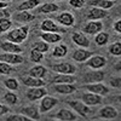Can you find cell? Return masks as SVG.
Returning a JSON list of instances; mask_svg holds the SVG:
<instances>
[{
    "instance_id": "1",
    "label": "cell",
    "mask_w": 121,
    "mask_h": 121,
    "mask_svg": "<svg viewBox=\"0 0 121 121\" xmlns=\"http://www.w3.org/2000/svg\"><path fill=\"white\" fill-rule=\"evenodd\" d=\"M28 33H29V27L28 26H22L19 28L10 30V32L6 34V40L16 43V44H21L27 39Z\"/></svg>"
},
{
    "instance_id": "2",
    "label": "cell",
    "mask_w": 121,
    "mask_h": 121,
    "mask_svg": "<svg viewBox=\"0 0 121 121\" xmlns=\"http://www.w3.org/2000/svg\"><path fill=\"white\" fill-rule=\"evenodd\" d=\"M70 105V108H73L76 114H79L80 116H82L85 119H87L91 114H92V110H91L90 105L85 104L82 100L80 102V100H70V102L68 103Z\"/></svg>"
},
{
    "instance_id": "3",
    "label": "cell",
    "mask_w": 121,
    "mask_h": 121,
    "mask_svg": "<svg viewBox=\"0 0 121 121\" xmlns=\"http://www.w3.org/2000/svg\"><path fill=\"white\" fill-rule=\"evenodd\" d=\"M27 98L29 100H38V99H41L44 96L47 95V90L45 88V86H39V87H29L27 91Z\"/></svg>"
},
{
    "instance_id": "4",
    "label": "cell",
    "mask_w": 121,
    "mask_h": 121,
    "mask_svg": "<svg viewBox=\"0 0 121 121\" xmlns=\"http://www.w3.org/2000/svg\"><path fill=\"white\" fill-rule=\"evenodd\" d=\"M103 23L100 21H90L82 27V32L88 35H96L97 33L102 32Z\"/></svg>"
},
{
    "instance_id": "5",
    "label": "cell",
    "mask_w": 121,
    "mask_h": 121,
    "mask_svg": "<svg viewBox=\"0 0 121 121\" xmlns=\"http://www.w3.org/2000/svg\"><path fill=\"white\" fill-rule=\"evenodd\" d=\"M58 104V99L55 97H50V96H44L41 98V103H40L39 110L40 113H47L48 110H51L52 108H55Z\"/></svg>"
},
{
    "instance_id": "6",
    "label": "cell",
    "mask_w": 121,
    "mask_h": 121,
    "mask_svg": "<svg viewBox=\"0 0 121 121\" xmlns=\"http://www.w3.org/2000/svg\"><path fill=\"white\" fill-rule=\"evenodd\" d=\"M43 32H48V33H59V34H63L65 33V30L63 28H60L59 26H57L52 19H44L41 22V26H40Z\"/></svg>"
},
{
    "instance_id": "7",
    "label": "cell",
    "mask_w": 121,
    "mask_h": 121,
    "mask_svg": "<svg viewBox=\"0 0 121 121\" xmlns=\"http://www.w3.org/2000/svg\"><path fill=\"white\" fill-rule=\"evenodd\" d=\"M52 69L59 74H75L76 72V67L72 63H67V62L56 63L52 65Z\"/></svg>"
},
{
    "instance_id": "8",
    "label": "cell",
    "mask_w": 121,
    "mask_h": 121,
    "mask_svg": "<svg viewBox=\"0 0 121 121\" xmlns=\"http://www.w3.org/2000/svg\"><path fill=\"white\" fill-rule=\"evenodd\" d=\"M107 64V58L103 56H91L86 60V65L91 69H102Z\"/></svg>"
},
{
    "instance_id": "9",
    "label": "cell",
    "mask_w": 121,
    "mask_h": 121,
    "mask_svg": "<svg viewBox=\"0 0 121 121\" xmlns=\"http://www.w3.org/2000/svg\"><path fill=\"white\" fill-rule=\"evenodd\" d=\"M85 88L87 91H90V92H93V93L99 95V96H105L109 92V88L100 81H98V82H90L88 85H85Z\"/></svg>"
},
{
    "instance_id": "10",
    "label": "cell",
    "mask_w": 121,
    "mask_h": 121,
    "mask_svg": "<svg viewBox=\"0 0 121 121\" xmlns=\"http://www.w3.org/2000/svg\"><path fill=\"white\" fill-rule=\"evenodd\" d=\"M81 100H82L85 104L90 105V107H95V105H98V104L102 103V96L96 95V93L90 92V91H88V92L82 93Z\"/></svg>"
},
{
    "instance_id": "11",
    "label": "cell",
    "mask_w": 121,
    "mask_h": 121,
    "mask_svg": "<svg viewBox=\"0 0 121 121\" xmlns=\"http://www.w3.org/2000/svg\"><path fill=\"white\" fill-rule=\"evenodd\" d=\"M0 60H4V62L11 64V65H16V64L23 63V57L21 56V53L5 52L3 55H0Z\"/></svg>"
},
{
    "instance_id": "12",
    "label": "cell",
    "mask_w": 121,
    "mask_h": 121,
    "mask_svg": "<svg viewBox=\"0 0 121 121\" xmlns=\"http://www.w3.org/2000/svg\"><path fill=\"white\" fill-rule=\"evenodd\" d=\"M108 16V11L104 9H99V7H92L87 13L88 21H100Z\"/></svg>"
},
{
    "instance_id": "13",
    "label": "cell",
    "mask_w": 121,
    "mask_h": 121,
    "mask_svg": "<svg viewBox=\"0 0 121 121\" xmlns=\"http://www.w3.org/2000/svg\"><path fill=\"white\" fill-rule=\"evenodd\" d=\"M72 39L75 45L80 46V47H88L90 46V39L85 35V33H80V32H75L72 35Z\"/></svg>"
},
{
    "instance_id": "14",
    "label": "cell",
    "mask_w": 121,
    "mask_h": 121,
    "mask_svg": "<svg viewBox=\"0 0 121 121\" xmlns=\"http://www.w3.org/2000/svg\"><path fill=\"white\" fill-rule=\"evenodd\" d=\"M56 19H57V22L59 24L65 26V27H72L75 23V18H74V16L70 12H62V13H59Z\"/></svg>"
},
{
    "instance_id": "15",
    "label": "cell",
    "mask_w": 121,
    "mask_h": 121,
    "mask_svg": "<svg viewBox=\"0 0 121 121\" xmlns=\"http://www.w3.org/2000/svg\"><path fill=\"white\" fill-rule=\"evenodd\" d=\"M0 47H1V50H3V51H5V52L22 53V47L19 46V44H16V43H12V41H9V40H6V41H4V43H1Z\"/></svg>"
},
{
    "instance_id": "16",
    "label": "cell",
    "mask_w": 121,
    "mask_h": 121,
    "mask_svg": "<svg viewBox=\"0 0 121 121\" xmlns=\"http://www.w3.org/2000/svg\"><path fill=\"white\" fill-rule=\"evenodd\" d=\"M12 17L18 23H28V22H32L35 18L34 15H32L29 11H17Z\"/></svg>"
},
{
    "instance_id": "17",
    "label": "cell",
    "mask_w": 121,
    "mask_h": 121,
    "mask_svg": "<svg viewBox=\"0 0 121 121\" xmlns=\"http://www.w3.org/2000/svg\"><path fill=\"white\" fill-rule=\"evenodd\" d=\"M91 56H92V53L87 51L85 47H80L73 52V59L76 62H86Z\"/></svg>"
},
{
    "instance_id": "18",
    "label": "cell",
    "mask_w": 121,
    "mask_h": 121,
    "mask_svg": "<svg viewBox=\"0 0 121 121\" xmlns=\"http://www.w3.org/2000/svg\"><path fill=\"white\" fill-rule=\"evenodd\" d=\"M117 115H119L117 110L112 105H107V107H104V108H102L99 110V116L103 117V119L112 120V119H116Z\"/></svg>"
},
{
    "instance_id": "19",
    "label": "cell",
    "mask_w": 121,
    "mask_h": 121,
    "mask_svg": "<svg viewBox=\"0 0 121 121\" xmlns=\"http://www.w3.org/2000/svg\"><path fill=\"white\" fill-rule=\"evenodd\" d=\"M21 113L28 116L30 120H39L40 119V110L35 105H29L21 109Z\"/></svg>"
},
{
    "instance_id": "20",
    "label": "cell",
    "mask_w": 121,
    "mask_h": 121,
    "mask_svg": "<svg viewBox=\"0 0 121 121\" xmlns=\"http://www.w3.org/2000/svg\"><path fill=\"white\" fill-rule=\"evenodd\" d=\"M53 84H74L75 82V78L73 74H59L57 73V75L52 79Z\"/></svg>"
},
{
    "instance_id": "21",
    "label": "cell",
    "mask_w": 121,
    "mask_h": 121,
    "mask_svg": "<svg viewBox=\"0 0 121 121\" xmlns=\"http://www.w3.org/2000/svg\"><path fill=\"white\" fill-rule=\"evenodd\" d=\"M23 84L27 86V87H39V86H45V81L40 78H35V76H26L22 79Z\"/></svg>"
},
{
    "instance_id": "22",
    "label": "cell",
    "mask_w": 121,
    "mask_h": 121,
    "mask_svg": "<svg viewBox=\"0 0 121 121\" xmlns=\"http://www.w3.org/2000/svg\"><path fill=\"white\" fill-rule=\"evenodd\" d=\"M56 117L58 120H62V121H74V120H78V115H75L72 110H68V109H60V110H58V113L56 114Z\"/></svg>"
},
{
    "instance_id": "23",
    "label": "cell",
    "mask_w": 121,
    "mask_h": 121,
    "mask_svg": "<svg viewBox=\"0 0 121 121\" xmlns=\"http://www.w3.org/2000/svg\"><path fill=\"white\" fill-rule=\"evenodd\" d=\"M56 92L60 95H70L76 91V87L73 84H55Z\"/></svg>"
},
{
    "instance_id": "24",
    "label": "cell",
    "mask_w": 121,
    "mask_h": 121,
    "mask_svg": "<svg viewBox=\"0 0 121 121\" xmlns=\"http://www.w3.org/2000/svg\"><path fill=\"white\" fill-rule=\"evenodd\" d=\"M104 79V73L99 69H93V72L85 74V80L87 82H98Z\"/></svg>"
},
{
    "instance_id": "25",
    "label": "cell",
    "mask_w": 121,
    "mask_h": 121,
    "mask_svg": "<svg viewBox=\"0 0 121 121\" xmlns=\"http://www.w3.org/2000/svg\"><path fill=\"white\" fill-rule=\"evenodd\" d=\"M41 40L46 41L47 44H56L58 41L62 40V34L59 33H48V32H44L41 34Z\"/></svg>"
},
{
    "instance_id": "26",
    "label": "cell",
    "mask_w": 121,
    "mask_h": 121,
    "mask_svg": "<svg viewBox=\"0 0 121 121\" xmlns=\"http://www.w3.org/2000/svg\"><path fill=\"white\" fill-rule=\"evenodd\" d=\"M90 5L92 7H99V9L109 10L114 6V0H91Z\"/></svg>"
},
{
    "instance_id": "27",
    "label": "cell",
    "mask_w": 121,
    "mask_h": 121,
    "mask_svg": "<svg viewBox=\"0 0 121 121\" xmlns=\"http://www.w3.org/2000/svg\"><path fill=\"white\" fill-rule=\"evenodd\" d=\"M40 4V0H26L17 7V11H29Z\"/></svg>"
},
{
    "instance_id": "28",
    "label": "cell",
    "mask_w": 121,
    "mask_h": 121,
    "mask_svg": "<svg viewBox=\"0 0 121 121\" xmlns=\"http://www.w3.org/2000/svg\"><path fill=\"white\" fill-rule=\"evenodd\" d=\"M46 73H47V70L43 65H35V67H33L32 69L29 70V75L35 76V78H40V79L45 78Z\"/></svg>"
},
{
    "instance_id": "29",
    "label": "cell",
    "mask_w": 121,
    "mask_h": 121,
    "mask_svg": "<svg viewBox=\"0 0 121 121\" xmlns=\"http://www.w3.org/2000/svg\"><path fill=\"white\" fill-rule=\"evenodd\" d=\"M58 10H59L58 5H56L53 3H45L39 7V11L43 12V13H51V12L58 11Z\"/></svg>"
},
{
    "instance_id": "30",
    "label": "cell",
    "mask_w": 121,
    "mask_h": 121,
    "mask_svg": "<svg viewBox=\"0 0 121 121\" xmlns=\"http://www.w3.org/2000/svg\"><path fill=\"white\" fill-rule=\"evenodd\" d=\"M108 41H109V34L105 32H99L95 36V43L98 46H104L108 44Z\"/></svg>"
},
{
    "instance_id": "31",
    "label": "cell",
    "mask_w": 121,
    "mask_h": 121,
    "mask_svg": "<svg viewBox=\"0 0 121 121\" xmlns=\"http://www.w3.org/2000/svg\"><path fill=\"white\" fill-rule=\"evenodd\" d=\"M68 53V47L65 46V45H57L55 48H53V52H52V55H53V57H56V58H60V57H64L65 55Z\"/></svg>"
},
{
    "instance_id": "32",
    "label": "cell",
    "mask_w": 121,
    "mask_h": 121,
    "mask_svg": "<svg viewBox=\"0 0 121 121\" xmlns=\"http://www.w3.org/2000/svg\"><path fill=\"white\" fill-rule=\"evenodd\" d=\"M13 67L11 64H9L6 62H4V60H0V74L3 75H10L13 73Z\"/></svg>"
},
{
    "instance_id": "33",
    "label": "cell",
    "mask_w": 121,
    "mask_h": 121,
    "mask_svg": "<svg viewBox=\"0 0 121 121\" xmlns=\"http://www.w3.org/2000/svg\"><path fill=\"white\" fill-rule=\"evenodd\" d=\"M43 58H44V52L39 51L36 48H33L32 51H30V60H32V62L39 63L43 60Z\"/></svg>"
},
{
    "instance_id": "34",
    "label": "cell",
    "mask_w": 121,
    "mask_h": 121,
    "mask_svg": "<svg viewBox=\"0 0 121 121\" xmlns=\"http://www.w3.org/2000/svg\"><path fill=\"white\" fill-rule=\"evenodd\" d=\"M4 85L6 86V88L11 90V91H16V90H18V87H19V84H18V81H17L15 78H9V79H6L5 81H4Z\"/></svg>"
},
{
    "instance_id": "35",
    "label": "cell",
    "mask_w": 121,
    "mask_h": 121,
    "mask_svg": "<svg viewBox=\"0 0 121 121\" xmlns=\"http://www.w3.org/2000/svg\"><path fill=\"white\" fill-rule=\"evenodd\" d=\"M109 53L113 56H121V41H115L110 45Z\"/></svg>"
},
{
    "instance_id": "36",
    "label": "cell",
    "mask_w": 121,
    "mask_h": 121,
    "mask_svg": "<svg viewBox=\"0 0 121 121\" xmlns=\"http://www.w3.org/2000/svg\"><path fill=\"white\" fill-rule=\"evenodd\" d=\"M12 27V22L10 18H0V33H5Z\"/></svg>"
},
{
    "instance_id": "37",
    "label": "cell",
    "mask_w": 121,
    "mask_h": 121,
    "mask_svg": "<svg viewBox=\"0 0 121 121\" xmlns=\"http://www.w3.org/2000/svg\"><path fill=\"white\" fill-rule=\"evenodd\" d=\"M5 100L9 104H16L18 102V97H17L16 93H13V91L10 90L9 92L5 93Z\"/></svg>"
},
{
    "instance_id": "38",
    "label": "cell",
    "mask_w": 121,
    "mask_h": 121,
    "mask_svg": "<svg viewBox=\"0 0 121 121\" xmlns=\"http://www.w3.org/2000/svg\"><path fill=\"white\" fill-rule=\"evenodd\" d=\"M33 48H36V50H39V51H41V52H46V51H48V48H50V46H48V44L46 43V41H36V43H34V46H33Z\"/></svg>"
},
{
    "instance_id": "39",
    "label": "cell",
    "mask_w": 121,
    "mask_h": 121,
    "mask_svg": "<svg viewBox=\"0 0 121 121\" xmlns=\"http://www.w3.org/2000/svg\"><path fill=\"white\" fill-rule=\"evenodd\" d=\"M30 119L26 116L24 114H12L7 117V121H29Z\"/></svg>"
},
{
    "instance_id": "40",
    "label": "cell",
    "mask_w": 121,
    "mask_h": 121,
    "mask_svg": "<svg viewBox=\"0 0 121 121\" xmlns=\"http://www.w3.org/2000/svg\"><path fill=\"white\" fill-rule=\"evenodd\" d=\"M69 5L74 9H81L85 5V0H69Z\"/></svg>"
},
{
    "instance_id": "41",
    "label": "cell",
    "mask_w": 121,
    "mask_h": 121,
    "mask_svg": "<svg viewBox=\"0 0 121 121\" xmlns=\"http://www.w3.org/2000/svg\"><path fill=\"white\" fill-rule=\"evenodd\" d=\"M110 85H112L113 87L115 88H120L121 87V78H113L112 80H110Z\"/></svg>"
},
{
    "instance_id": "42",
    "label": "cell",
    "mask_w": 121,
    "mask_h": 121,
    "mask_svg": "<svg viewBox=\"0 0 121 121\" xmlns=\"http://www.w3.org/2000/svg\"><path fill=\"white\" fill-rule=\"evenodd\" d=\"M10 17H11V13H10L7 7L0 9V18H10Z\"/></svg>"
},
{
    "instance_id": "43",
    "label": "cell",
    "mask_w": 121,
    "mask_h": 121,
    "mask_svg": "<svg viewBox=\"0 0 121 121\" xmlns=\"http://www.w3.org/2000/svg\"><path fill=\"white\" fill-rule=\"evenodd\" d=\"M113 28H114V30H115L116 33L121 34V18H120V19H116V21L114 22Z\"/></svg>"
},
{
    "instance_id": "44",
    "label": "cell",
    "mask_w": 121,
    "mask_h": 121,
    "mask_svg": "<svg viewBox=\"0 0 121 121\" xmlns=\"http://www.w3.org/2000/svg\"><path fill=\"white\" fill-rule=\"evenodd\" d=\"M9 112H10V108H9V107H6V105H4V104H1V103H0V116H3V115L7 114Z\"/></svg>"
},
{
    "instance_id": "45",
    "label": "cell",
    "mask_w": 121,
    "mask_h": 121,
    "mask_svg": "<svg viewBox=\"0 0 121 121\" xmlns=\"http://www.w3.org/2000/svg\"><path fill=\"white\" fill-rule=\"evenodd\" d=\"M115 70H119V72H121V62H119V63L115 64Z\"/></svg>"
},
{
    "instance_id": "46",
    "label": "cell",
    "mask_w": 121,
    "mask_h": 121,
    "mask_svg": "<svg viewBox=\"0 0 121 121\" xmlns=\"http://www.w3.org/2000/svg\"><path fill=\"white\" fill-rule=\"evenodd\" d=\"M3 7H7V3H5V1H0V9H3Z\"/></svg>"
},
{
    "instance_id": "47",
    "label": "cell",
    "mask_w": 121,
    "mask_h": 121,
    "mask_svg": "<svg viewBox=\"0 0 121 121\" xmlns=\"http://www.w3.org/2000/svg\"><path fill=\"white\" fill-rule=\"evenodd\" d=\"M0 1H5V3H7V1H12V0H0Z\"/></svg>"
},
{
    "instance_id": "48",
    "label": "cell",
    "mask_w": 121,
    "mask_h": 121,
    "mask_svg": "<svg viewBox=\"0 0 121 121\" xmlns=\"http://www.w3.org/2000/svg\"><path fill=\"white\" fill-rule=\"evenodd\" d=\"M119 102H120V103H121V96H120V97H119Z\"/></svg>"
},
{
    "instance_id": "49",
    "label": "cell",
    "mask_w": 121,
    "mask_h": 121,
    "mask_svg": "<svg viewBox=\"0 0 121 121\" xmlns=\"http://www.w3.org/2000/svg\"><path fill=\"white\" fill-rule=\"evenodd\" d=\"M56 1H62V0H56Z\"/></svg>"
},
{
    "instance_id": "50",
    "label": "cell",
    "mask_w": 121,
    "mask_h": 121,
    "mask_svg": "<svg viewBox=\"0 0 121 121\" xmlns=\"http://www.w3.org/2000/svg\"><path fill=\"white\" fill-rule=\"evenodd\" d=\"M120 117H121V115H120Z\"/></svg>"
}]
</instances>
